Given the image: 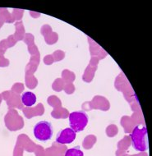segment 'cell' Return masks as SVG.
I'll return each mask as SVG.
<instances>
[{
  "mask_svg": "<svg viewBox=\"0 0 152 156\" xmlns=\"http://www.w3.org/2000/svg\"><path fill=\"white\" fill-rule=\"evenodd\" d=\"M33 132L36 140L45 142L51 140L54 133V127L50 122L41 121L35 124Z\"/></svg>",
  "mask_w": 152,
  "mask_h": 156,
  "instance_id": "3",
  "label": "cell"
},
{
  "mask_svg": "<svg viewBox=\"0 0 152 156\" xmlns=\"http://www.w3.org/2000/svg\"><path fill=\"white\" fill-rule=\"evenodd\" d=\"M21 100H22L23 105H25L26 107H31L36 103L37 98H36L35 93L30 91H26L22 94Z\"/></svg>",
  "mask_w": 152,
  "mask_h": 156,
  "instance_id": "5",
  "label": "cell"
},
{
  "mask_svg": "<svg viewBox=\"0 0 152 156\" xmlns=\"http://www.w3.org/2000/svg\"><path fill=\"white\" fill-rule=\"evenodd\" d=\"M76 136V133L70 127H66L64 129L61 130L59 132H58L56 136L55 141L58 144L66 145V144H71L75 140Z\"/></svg>",
  "mask_w": 152,
  "mask_h": 156,
  "instance_id": "4",
  "label": "cell"
},
{
  "mask_svg": "<svg viewBox=\"0 0 152 156\" xmlns=\"http://www.w3.org/2000/svg\"><path fill=\"white\" fill-rule=\"evenodd\" d=\"M68 119L70 128L77 133L82 132L86 128L89 122V116L86 111H75L69 114Z\"/></svg>",
  "mask_w": 152,
  "mask_h": 156,
  "instance_id": "2",
  "label": "cell"
},
{
  "mask_svg": "<svg viewBox=\"0 0 152 156\" xmlns=\"http://www.w3.org/2000/svg\"><path fill=\"white\" fill-rule=\"evenodd\" d=\"M64 156H84V153L81 150V147L77 145L73 148L68 149L66 151Z\"/></svg>",
  "mask_w": 152,
  "mask_h": 156,
  "instance_id": "6",
  "label": "cell"
},
{
  "mask_svg": "<svg viewBox=\"0 0 152 156\" xmlns=\"http://www.w3.org/2000/svg\"><path fill=\"white\" fill-rule=\"evenodd\" d=\"M132 145L136 151L145 152L148 150V136L147 127L137 125L134 127L130 135Z\"/></svg>",
  "mask_w": 152,
  "mask_h": 156,
  "instance_id": "1",
  "label": "cell"
}]
</instances>
